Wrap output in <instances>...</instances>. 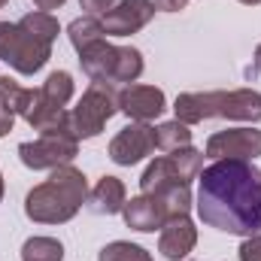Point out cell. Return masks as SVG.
Returning a JSON list of instances; mask_svg holds the SVG:
<instances>
[{"instance_id": "obj_1", "label": "cell", "mask_w": 261, "mask_h": 261, "mask_svg": "<svg viewBox=\"0 0 261 261\" xmlns=\"http://www.w3.org/2000/svg\"><path fill=\"white\" fill-rule=\"evenodd\" d=\"M197 216L203 225L249 237L261 231V170L243 158H219L197 176Z\"/></svg>"}, {"instance_id": "obj_2", "label": "cell", "mask_w": 261, "mask_h": 261, "mask_svg": "<svg viewBox=\"0 0 261 261\" xmlns=\"http://www.w3.org/2000/svg\"><path fill=\"white\" fill-rule=\"evenodd\" d=\"M85 197H88L85 173L70 164H61L52 170V176L46 182H40L28 192L24 216L40 225H64L79 213Z\"/></svg>"}, {"instance_id": "obj_3", "label": "cell", "mask_w": 261, "mask_h": 261, "mask_svg": "<svg viewBox=\"0 0 261 261\" xmlns=\"http://www.w3.org/2000/svg\"><path fill=\"white\" fill-rule=\"evenodd\" d=\"M200 170H203V152L186 146V149L167 152L164 158H155L143 170L140 189H143V195H158V192H164L167 186H176V182L192 186V179L200 176Z\"/></svg>"}, {"instance_id": "obj_4", "label": "cell", "mask_w": 261, "mask_h": 261, "mask_svg": "<svg viewBox=\"0 0 261 261\" xmlns=\"http://www.w3.org/2000/svg\"><path fill=\"white\" fill-rule=\"evenodd\" d=\"M52 58V46L37 40L34 34H28L18 21H0V61L12 67L21 76H34L40 73L46 61Z\"/></svg>"}, {"instance_id": "obj_5", "label": "cell", "mask_w": 261, "mask_h": 261, "mask_svg": "<svg viewBox=\"0 0 261 261\" xmlns=\"http://www.w3.org/2000/svg\"><path fill=\"white\" fill-rule=\"evenodd\" d=\"M116 113H119L116 91H113L110 85L91 82L88 91L79 97V103H76L73 113H70V128L76 134V140H94Z\"/></svg>"}, {"instance_id": "obj_6", "label": "cell", "mask_w": 261, "mask_h": 261, "mask_svg": "<svg viewBox=\"0 0 261 261\" xmlns=\"http://www.w3.org/2000/svg\"><path fill=\"white\" fill-rule=\"evenodd\" d=\"M79 152V140L73 134H40L37 140H28L18 146V158L31 170H55L61 164H70Z\"/></svg>"}, {"instance_id": "obj_7", "label": "cell", "mask_w": 261, "mask_h": 261, "mask_svg": "<svg viewBox=\"0 0 261 261\" xmlns=\"http://www.w3.org/2000/svg\"><path fill=\"white\" fill-rule=\"evenodd\" d=\"M152 152H155V128L149 122H130L110 143V158L122 167L140 164Z\"/></svg>"}, {"instance_id": "obj_8", "label": "cell", "mask_w": 261, "mask_h": 261, "mask_svg": "<svg viewBox=\"0 0 261 261\" xmlns=\"http://www.w3.org/2000/svg\"><path fill=\"white\" fill-rule=\"evenodd\" d=\"M261 155V130L255 128H228L206 140V158H243L252 161Z\"/></svg>"}, {"instance_id": "obj_9", "label": "cell", "mask_w": 261, "mask_h": 261, "mask_svg": "<svg viewBox=\"0 0 261 261\" xmlns=\"http://www.w3.org/2000/svg\"><path fill=\"white\" fill-rule=\"evenodd\" d=\"M152 18H155V3L152 0H119L100 18V24H103L107 37H130V34L143 31Z\"/></svg>"}, {"instance_id": "obj_10", "label": "cell", "mask_w": 261, "mask_h": 261, "mask_svg": "<svg viewBox=\"0 0 261 261\" xmlns=\"http://www.w3.org/2000/svg\"><path fill=\"white\" fill-rule=\"evenodd\" d=\"M119 113H125L130 122H152L167 110V97L155 85H125L119 94Z\"/></svg>"}, {"instance_id": "obj_11", "label": "cell", "mask_w": 261, "mask_h": 261, "mask_svg": "<svg viewBox=\"0 0 261 261\" xmlns=\"http://www.w3.org/2000/svg\"><path fill=\"white\" fill-rule=\"evenodd\" d=\"M225 97H228V91H186V94L176 97L173 113L186 125H197V122H206V119H222L225 116Z\"/></svg>"}, {"instance_id": "obj_12", "label": "cell", "mask_w": 261, "mask_h": 261, "mask_svg": "<svg viewBox=\"0 0 261 261\" xmlns=\"http://www.w3.org/2000/svg\"><path fill=\"white\" fill-rule=\"evenodd\" d=\"M197 243V228L189 216H173L164 222L158 237V252L170 261H182Z\"/></svg>"}, {"instance_id": "obj_13", "label": "cell", "mask_w": 261, "mask_h": 261, "mask_svg": "<svg viewBox=\"0 0 261 261\" xmlns=\"http://www.w3.org/2000/svg\"><path fill=\"white\" fill-rule=\"evenodd\" d=\"M79 64L85 70V76L91 82H100V85H113L116 82V64H119V46L100 40L88 49L79 52Z\"/></svg>"}, {"instance_id": "obj_14", "label": "cell", "mask_w": 261, "mask_h": 261, "mask_svg": "<svg viewBox=\"0 0 261 261\" xmlns=\"http://www.w3.org/2000/svg\"><path fill=\"white\" fill-rule=\"evenodd\" d=\"M125 216V225L134 231H143V234H152V231H161L164 222H167V213L161 206V200L155 195H137L130 197L122 210Z\"/></svg>"}, {"instance_id": "obj_15", "label": "cell", "mask_w": 261, "mask_h": 261, "mask_svg": "<svg viewBox=\"0 0 261 261\" xmlns=\"http://www.w3.org/2000/svg\"><path fill=\"white\" fill-rule=\"evenodd\" d=\"M85 203H88V210H91L94 216H116V213H122L125 203H128L125 182H122L119 176H103V179L88 192Z\"/></svg>"}, {"instance_id": "obj_16", "label": "cell", "mask_w": 261, "mask_h": 261, "mask_svg": "<svg viewBox=\"0 0 261 261\" xmlns=\"http://www.w3.org/2000/svg\"><path fill=\"white\" fill-rule=\"evenodd\" d=\"M231 122H261V94L252 88H234L225 97V116Z\"/></svg>"}, {"instance_id": "obj_17", "label": "cell", "mask_w": 261, "mask_h": 261, "mask_svg": "<svg viewBox=\"0 0 261 261\" xmlns=\"http://www.w3.org/2000/svg\"><path fill=\"white\" fill-rule=\"evenodd\" d=\"M67 37H70L73 49L82 52V49H88V46H94V43L103 40V24H100V18H94V15H82V18H73V21H70Z\"/></svg>"}, {"instance_id": "obj_18", "label": "cell", "mask_w": 261, "mask_h": 261, "mask_svg": "<svg viewBox=\"0 0 261 261\" xmlns=\"http://www.w3.org/2000/svg\"><path fill=\"white\" fill-rule=\"evenodd\" d=\"M189 128H192V125H186V122H179V119L158 125V128H155V149H161V152H176V149L192 146V130Z\"/></svg>"}, {"instance_id": "obj_19", "label": "cell", "mask_w": 261, "mask_h": 261, "mask_svg": "<svg viewBox=\"0 0 261 261\" xmlns=\"http://www.w3.org/2000/svg\"><path fill=\"white\" fill-rule=\"evenodd\" d=\"M18 24H21L28 34H34L37 40L49 43V46H52V43L58 40V34H61V28H58V18H55L52 12H43V9L21 15V18H18Z\"/></svg>"}, {"instance_id": "obj_20", "label": "cell", "mask_w": 261, "mask_h": 261, "mask_svg": "<svg viewBox=\"0 0 261 261\" xmlns=\"http://www.w3.org/2000/svg\"><path fill=\"white\" fill-rule=\"evenodd\" d=\"M158 200H161V206H164V213H167V219H173V216H189V210H192V186H186V182H176V186H167L164 192H158Z\"/></svg>"}, {"instance_id": "obj_21", "label": "cell", "mask_w": 261, "mask_h": 261, "mask_svg": "<svg viewBox=\"0 0 261 261\" xmlns=\"http://www.w3.org/2000/svg\"><path fill=\"white\" fill-rule=\"evenodd\" d=\"M21 261H64V246L55 237H31L21 246Z\"/></svg>"}, {"instance_id": "obj_22", "label": "cell", "mask_w": 261, "mask_h": 261, "mask_svg": "<svg viewBox=\"0 0 261 261\" xmlns=\"http://www.w3.org/2000/svg\"><path fill=\"white\" fill-rule=\"evenodd\" d=\"M43 97L49 100V103H55V107H67L70 100H73V76L67 73V70H55V73H49V79L43 82Z\"/></svg>"}, {"instance_id": "obj_23", "label": "cell", "mask_w": 261, "mask_h": 261, "mask_svg": "<svg viewBox=\"0 0 261 261\" xmlns=\"http://www.w3.org/2000/svg\"><path fill=\"white\" fill-rule=\"evenodd\" d=\"M143 73V55L134 46H119V64H116V82L130 85Z\"/></svg>"}, {"instance_id": "obj_24", "label": "cell", "mask_w": 261, "mask_h": 261, "mask_svg": "<svg viewBox=\"0 0 261 261\" xmlns=\"http://www.w3.org/2000/svg\"><path fill=\"white\" fill-rule=\"evenodd\" d=\"M97 261H152V255L137 246V243H128V240H113L100 249Z\"/></svg>"}, {"instance_id": "obj_25", "label": "cell", "mask_w": 261, "mask_h": 261, "mask_svg": "<svg viewBox=\"0 0 261 261\" xmlns=\"http://www.w3.org/2000/svg\"><path fill=\"white\" fill-rule=\"evenodd\" d=\"M240 261H261V231L255 234H249L246 240H243V246H240Z\"/></svg>"}, {"instance_id": "obj_26", "label": "cell", "mask_w": 261, "mask_h": 261, "mask_svg": "<svg viewBox=\"0 0 261 261\" xmlns=\"http://www.w3.org/2000/svg\"><path fill=\"white\" fill-rule=\"evenodd\" d=\"M79 6L85 9V15H94V18L100 15V18H103V15L116 6V0H79Z\"/></svg>"}, {"instance_id": "obj_27", "label": "cell", "mask_w": 261, "mask_h": 261, "mask_svg": "<svg viewBox=\"0 0 261 261\" xmlns=\"http://www.w3.org/2000/svg\"><path fill=\"white\" fill-rule=\"evenodd\" d=\"M12 125H15V113H9V110L0 103V137H6V134L12 130Z\"/></svg>"}, {"instance_id": "obj_28", "label": "cell", "mask_w": 261, "mask_h": 261, "mask_svg": "<svg viewBox=\"0 0 261 261\" xmlns=\"http://www.w3.org/2000/svg\"><path fill=\"white\" fill-rule=\"evenodd\" d=\"M152 3H155V9H164V12H179L189 6V0H152Z\"/></svg>"}, {"instance_id": "obj_29", "label": "cell", "mask_w": 261, "mask_h": 261, "mask_svg": "<svg viewBox=\"0 0 261 261\" xmlns=\"http://www.w3.org/2000/svg\"><path fill=\"white\" fill-rule=\"evenodd\" d=\"M67 0H34V6L37 9H43V12H49V9H58V6H64Z\"/></svg>"}, {"instance_id": "obj_30", "label": "cell", "mask_w": 261, "mask_h": 261, "mask_svg": "<svg viewBox=\"0 0 261 261\" xmlns=\"http://www.w3.org/2000/svg\"><path fill=\"white\" fill-rule=\"evenodd\" d=\"M261 73V43H258V49H255V55H252V67L246 70V76H258Z\"/></svg>"}, {"instance_id": "obj_31", "label": "cell", "mask_w": 261, "mask_h": 261, "mask_svg": "<svg viewBox=\"0 0 261 261\" xmlns=\"http://www.w3.org/2000/svg\"><path fill=\"white\" fill-rule=\"evenodd\" d=\"M240 3H246V6H255V3H261V0H240Z\"/></svg>"}, {"instance_id": "obj_32", "label": "cell", "mask_w": 261, "mask_h": 261, "mask_svg": "<svg viewBox=\"0 0 261 261\" xmlns=\"http://www.w3.org/2000/svg\"><path fill=\"white\" fill-rule=\"evenodd\" d=\"M0 200H3V176H0Z\"/></svg>"}, {"instance_id": "obj_33", "label": "cell", "mask_w": 261, "mask_h": 261, "mask_svg": "<svg viewBox=\"0 0 261 261\" xmlns=\"http://www.w3.org/2000/svg\"><path fill=\"white\" fill-rule=\"evenodd\" d=\"M6 3H9V0H0V6H6Z\"/></svg>"}]
</instances>
